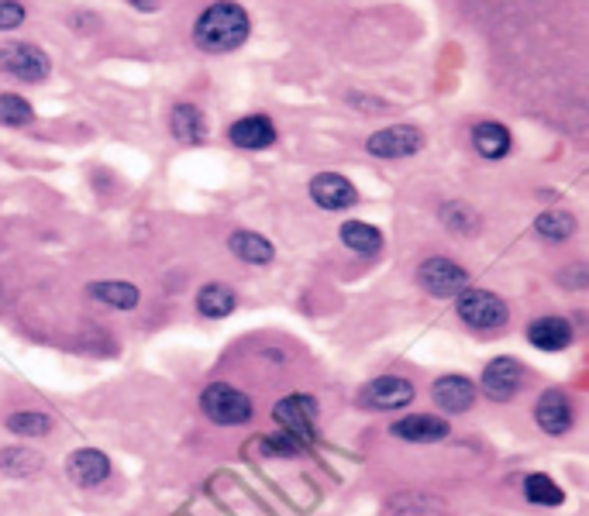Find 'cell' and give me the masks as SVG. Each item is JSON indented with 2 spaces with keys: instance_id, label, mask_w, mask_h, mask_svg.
Wrapping results in <instances>:
<instances>
[{
  "instance_id": "3957f363",
  "label": "cell",
  "mask_w": 589,
  "mask_h": 516,
  "mask_svg": "<svg viewBox=\"0 0 589 516\" xmlns=\"http://www.w3.org/2000/svg\"><path fill=\"white\" fill-rule=\"evenodd\" d=\"M0 66H4V73H11L14 80H21V83H42V80H49V73H52L49 52L31 42L0 45Z\"/></svg>"
},
{
  "instance_id": "4dcf8cb0",
  "label": "cell",
  "mask_w": 589,
  "mask_h": 516,
  "mask_svg": "<svg viewBox=\"0 0 589 516\" xmlns=\"http://www.w3.org/2000/svg\"><path fill=\"white\" fill-rule=\"evenodd\" d=\"M131 4L142 7V11H145V7H149V11H155V7H159V0H131Z\"/></svg>"
},
{
  "instance_id": "603a6c76",
  "label": "cell",
  "mask_w": 589,
  "mask_h": 516,
  "mask_svg": "<svg viewBox=\"0 0 589 516\" xmlns=\"http://www.w3.org/2000/svg\"><path fill=\"white\" fill-rule=\"evenodd\" d=\"M534 231L545 241H565L576 234V217L569 210H545V214L534 217Z\"/></svg>"
},
{
  "instance_id": "5bb4252c",
  "label": "cell",
  "mask_w": 589,
  "mask_h": 516,
  "mask_svg": "<svg viewBox=\"0 0 589 516\" xmlns=\"http://www.w3.org/2000/svg\"><path fill=\"white\" fill-rule=\"evenodd\" d=\"M69 479L76 482V486L90 489V486H100V482L111 475V458L104 455V451L97 448H80L69 455V465H66Z\"/></svg>"
},
{
  "instance_id": "7a4b0ae2",
  "label": "cell",
  "mask_w": 589,
  "mask_h": 516,
  "mask_svg": "<svg viewBox=\"0 0 589 516\" xmlns=\"http://www.w3.org/2000/svg\"><path fill=\"white\" fill-rule=\"evenodd\" d=\"M200 410L221 427H242L252 420V400H248L242 389L228 386V382L207 386L204 396H200Z\"/></svg>"
},
{
  "instance_id": "5b68a950",
  "label": "cell",
  "mask_w": 589,
  "mask_h": 516,
  "mask_svg": "<svg viewBox=\"0 0 589 516\" xmlns=\"http://www.w3.org/2000/svg\"><path fill=\"white\" fill-rule=\"evenodd\" d=\"M317 400L307 393H293V396H283L276 406H273V420L283 430H290V434H297L304 444H314V434H317Z\"/></svg>"
},
{
  "instance_id": "8992f818",
  "label": "cell",
  "mask_w": 589,
  "mask_h": 516,
  "mask_svg": "<svg viewBox=\"0 0 589 516\" xmlns=\"http://www.w3.org/2000/svg\"><path fill=\"white\" fill-rule=\"evenodd\" d=\"M424 148V131L414 124H397V128H379L369 135L366 152L376 159H410Z\"/></svg>"
},
{
  "instance_id": "d6986e66",
  "label": "cell",
  "mask_w": 589,
  "mask_h": 516,
  "mask_svg": "<svg viewBox=\"0 0 589 516\" xmlns=\"http://www.w3.org/2000/svg\"><path fill=\"white\" fill-rule=\"evenodd\" d=\"M228 248L248 265H269L273 262V255H276L273 241L262 238V234H255V231H235L228 238Z\"/></svg>"
},
{
  "instance_id": "44dd1931",
  "label": "cell",
  "mask_w": 589,
  "mask_h": 516,
  "mask_svg": "<svg viewBox=\"0 0 589 516\" xmlns=\"http://www.w3.org/2000/svg\"><path fill=\"white\" fill-rule=\"evenodd\" d=\"M338 238H341V245L352 248V252H359V255H376L379 248H383V231L372 228V224H366V221H345L338 231Z\"/></svg>"
},
{
  "instance_id": "6da1fadb",
  "label": "cell",
  "mask_w": 589,
  "mask_h": 516,
  "mask_svg": "<svg viewBox=\"0 0 589 516\" xmlns=\"http://www.w3.org/2000/svg\"><path fill=\"white\" fill-rule=\"evenodd\" d=\"M248 31H252V21H248V11L242 4L214 0L193 21V45L200 52H211V56H228V52L242 49L248 42Z\"/></svg>"
},
{
  "instance_id": "e0dca14e",
  "label": "cell",
  "mask_w": 589,
  "mask_h": 516,
  "mask_svg": "<svg viewBox=\"0 0 589 516\" xmlns=\"http://www.w3.org/2000/svg\"><path fill=\"white\" fill-rule=\"evenodd\" d=\"M472 145H476V152L483 155V159H490V162L507 159V152H510V131H507V124H500V121H479L476 128H472Z\"/></svg>"
},
{
  "instance_id": "ffe728a7",
  "label": "cell",
  "mask_w": 589,
  "mask_h": 516,
  "mask_svg": "<svg viewBox=\"0 0 589 516\" xmlns=\"http://www.w3.org/2000/svg\"><path fill=\"white\" fill-rule=\"evenodd\" d=\"M87 293H90L97 303H104V307H114V310H135L138 300H142L138 286L118 283V279H100V283H90Z\"/></svg>"
},
{
  "instance_id": "7c38bea8",
  "label": "cell",
  "mask_w": 589,
  "mask_h": 516,
  "mask_svg": "<svg viewBox=\"0 0 589 516\" xmlns=\"http://www.w3.org/2000/svg\"><path fill=\"white\" fill-rule=\"evenodd\" d=\"M448 420L431 417V413H410V417H400L393 424V437L410 444H434V441H445L448 437Z\"/></svg>"
},
{
  "instance_id": "30bf717a",
  "label": "cell",
  "mask_w": 589,
  "mask_h": 516,
  "mask_svg": "<svg viewBox=\"0 0 589 516\" xmlns=\"http://www.w3.org/2000/svg\"><path fill=\"white\" fill-rule=\"evenodd\" d=\"M310 197L321 210H348L359 200V190L352 186V179H345L341 172H317L310 179Z\"/></svg>"
},
{
  "instance_id": "f546056e",
  "label": "cell",
  "mask_w": 589,
  "mask_h": 516,
  "mask_svg": "<svg viewBox=\"0 0 589 516\" xmlns=\"http://www.w3.org/2000/svg\"><path fill=\"white\" fill-rule=\"evenodd\" d=\"M28 18L25 4H18V0H0V31H14L21 28Z\"/></svg>"
},
{
  "instance_id": "ac0fdd59",
  "label": "cell",
  "mask_w": 589,
  "mask_h": 516,
  "mask_svg": "<svg viewBox=\"0 0 589 516\" xmlns=\"http://www.w3.org/2000/svg\"><path fill=\"white\" fill-rule=\"evenodd\" d=\"M169 131H173L176 142L197 145V142H204L207 138V121L193 104H176L173 114H169Z\"/></svg>"
},
{
  "instance_id": "83f0119b",
  "label": "cell",
  "mask_w": 589,
  "mask_h": 516,
  "mask_svg": "<svg viewBox=\"0 0 589 516\" xmlns=\"http://www.w3.org/2000/svg\"><path fill=\"white\" fill-rule=\"evenodd\" d=\"M262 451H266L269 458H297L307 451V444L300 441L297 434H290V430H276L273 437L262 441Z\"/></svg>"
},
{
  "instance_id": "cb8c5ba5",
  "label": "cell",
  "mask_w": 589,
  "mask_h": 516,
  "mask_svg": "<svg viewBox=\"0 0 589 516\" xmlns=\"http://www.w3.org/2000/svg\"><path fill=\"white\" fill-rule=\"evenodd\" d=\"M524 496L531 499V503H538V506H562L565 492H562V486H555L552 475L534 472V475H527V479H524Z\"/></svg>"
},
{
  "instance_id": "484cf974",
  "label": "cell",
  "mask_w": 589,
  "mask_h": 516,
  "mask_svg": "<svg viewBox=\"0 0 589 516\" xmlns=\"http://www.w3.org/2000/svg\"><path fill=\"white\" fill-rule=\"evenodd\" d=\"M35 121V107L28 104L18 93H0V124L7 128H25V124Z\"/></svg>"
},
{
  "instance_id": "8fae6325",
  "label": "cell",
  "mask_w": 589,
  "mask_h": 516,
  "mask_svg": "<svg viewBox=\"0 0 589 516\" xmlns=\"http://www.w3.org/2000/svg\"><path fill=\"white\" fill-rule=\"evenodd\" d=\"M228 142L238 148H248V152H259V148H269L276 142V124L269 114H248L242 121H235L228 128Z\"/></svg>"
},
{
  "instance_id": "7402d4cb",
  "label": "cell",
  "mask_w": 589,
  "mask_h": 516,
  "mask_svg": "<svg viewBox=\"0 0 589 516\" xmlns=\"http://www.w3.org/2000/svg\"><path fill=\"white\" fill-rule=\"evenodd\" d=\"M235 289L231 286H224V283H207L204 289L197 293V310L204 317H211V320H221V317H228L231 310H235Z\"/></svg>"
},
{
  "instance_id": "9c48e42d",
  "label": "cell",
  "mask_w": 589,
  "mask_h": 516,
  "mask_svg": "<svg viewBox=\"0 0 589 516\" xmlns=\"http://www.w3.org/2000/svg\"><path fill=\"white\" fill-rule=\"evenodd\" d=\"M359 403L369 410H403L414 403V382H407L403 375H379L359 393Z\"/></svg>"
},
{
  "instance_id": "f1b7e54d",
  "label": "cell",
  "mask_w": 589,
  "mask_h": 516,
  "mask_svg": "<svg viewBox=\"0 0 589 516\" xmlns=\"http://www.w3.org/2000/svg\"><path fill=\"white\" fill-rule=\"evenodd\" d=\"M7 430L25 437H42L52 430V417H45V413H14V417H7Z\"/></svg>"
},
{
  "instance_id": "ba28073f",
  "label": "cell",
  "mask_w": 589,
  "mask_h": 516,
  "mask_svg": "<svg viewBox=\"0 0 589 516\" xmlns=\"http://www.w3.org/2000/svg\"><path fill=\"white\" fill-rule=\"evenodd\" d=\"M521 386H524V365L507 355L493 358V362L483 369V379H479V389L496 403L514 400V396L521 393Z\"/></svg>"
},
{
  "instance_id": "d4e9b609",
  "label": "cell",
  "mask_w": 589,
  "mask_h": 516,
  "mask_svg": "<svg viewBox=\"0 0 589 516\" xmlns=\"http://www.w3.org/2000/svg\"><path fill=\"white\" fill-rule=\"evenodd\" d=\"M42 468V458L28 448H4L0 451V472L14 475V479H25V475L38 472Z\"/></svg>"
},
{
  "instance_id": "4fadbf2b",
  "label": "cell",
  "mask_w": 589,
  "mask_h": 516,
  "mask_svg": "<svg viewBox=\"0 0 589 516\" xmlns=\"http://www.w3.org/2000/svg\"><path fill=\"white\" fill-rule=\"evenodd\" d=\"M534 420H538V427L545 430V434H565V430L572 427V403L569 396L562 393V389H548V393H541L538 406H534Z\"/></svg>"
},
{
  "instance_id": "52a82bcc",
  "label": "cell",
  "mask_w": 589,
  "mask_h": 516,
  "mask_svg": "<svg viewBox=\"0 0 589 516\" xmlns=\"http://www.w3.org/2000/svg\"><path fill=\"white\" fill-rule=\"evenodd\" d=\"M417 279H421V286L428 289L431 296H459L462 289H469V272H465L459 262L441 258V255L421 262Z\"/></svg>"
},
{
  "instance_id": "9a60e30c",
  "label": "cell",
  "mask_w": 589,
  "mask_h": 516,
  "mask_svg": "<svg viewBox=\"0 0 589 516\" xmlns=\"http://www.w3.org/2000/svg\"><path fill=\"white\" fill-rule=\"evenodd\" d=\"M431 396L441 410L465 413L472 403H476V382H469L465 375H441V379L431 386Z\"/></svg>"
},
{
  "instance_id": "4316f807",
  "label": "cell",
  "mask_w": 589,
  "mask_h": 516,
  "mask_svg": "<svg viewBox=\"0 0 589 516\" xmlns=\"http://www.w3.org/2000/svg\"><path fill=\"white\" fill-rule=\"evenodd\" d=\"M441 221H445V228H452L459 234H472L479 228V214L469 207V203H459V200L441 207Z\"/></svg>"
},
{
  "instance_id": "2e32d148",
  "label": "cell",
  "mask_w": 589,
  "mask_h": 516,
  "mask_svg": "<svg viewBox=\"0 0 589 516\" xmlns=\"http://www.w3.org/2000/svg\"><path fill=\"white\" fill-rule=\"evenodd\" d=\"M527 341L541 351H565L572 344V324L565 317H538L527 327Z\"/></svg>"
},
{
  "instance_id": "277c9868",
  "label": "cell",
  "mask_w": 589,
  "mask_h": 516,
  "mask_svg": "<svg viewBox=\"0 0 589 516\" xmlns=\"http://www.w3.org/2000/svg\"><path fill=\"white\" fill-rule=\"evenodd\" d=\"M459 317L476 331H496L507 324V303L490 289H462L459 293Z\"/></svg>"
}]
</instances>
